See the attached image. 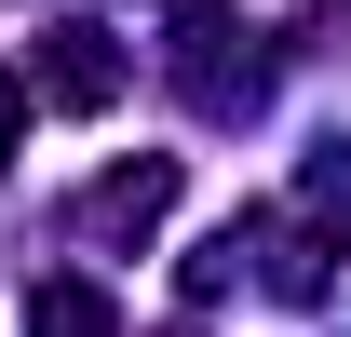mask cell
Returning <instances> with one entry per match:
<instances>
[{"label": "cell", "mask_w": 351, "mask_h": 337, "mask_svg": "<svg viewBox=\"0 0 351 337\" xmlns=\"http://www.w3.org/2000/svg\"><path fill=\"white\" fill-rule=\"evenodd\" d=\"M41 95H54V108H108V95H122L108 27H41Z\"/></svg>", "instance_id": "1"}, {"label": "cell", "mask_w": 351, "mask_h": 337, "mask_svg": "<svg viewBox=\"0 0 351 337\" xmlns=\"http://www.w3.org/2000/svg\"><path fill=\"white\" fill-rule=\"evenodd\" d=\"M162 203H176V162H122L108 189H95V229H149Z\"/></svg>", "instance_id": "2"}, {"label": "cell", "mask_w": 351, "mask_h": 337, "mask_svg": "<svg viewBox=\"0 0 351 337\" xmlns=\"http://www.w3.org/2000/svg\"><path fill=\"white\" fill-rule=\"evenodd\" d=\"M27 337H108V297L95 284H41L27 297Z\"/></svg>", "instance_id": "3"}, {"label": "cell", "mask_w": 351, "mask_h": 337, "mask_svg": "<svg viewBox=\"0 0 351 337\" xmlns=\"http://www.w3.org/2000/svg\"><path fill=\"white\" fill-rule=\"evenodd\" d=\"M14 135H27V82L0 68V162H14Z\"/></svg>", "instance_id": "4"}]
</instances>
